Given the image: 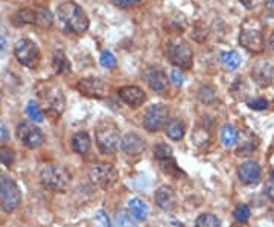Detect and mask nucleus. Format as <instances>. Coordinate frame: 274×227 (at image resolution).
Returning a JSON list of instances; mask_svg holds the SVG:
<instances>
[{
  "label": "nucleus",
  "mask_w": 274,
  "mask_h": 227,
  "mask_svg": "<svg viewBox=\"0 0 274 227\" xmlns=\"http://www.w3.org/2000/svg\"><path fill=\"white\" fill-rule=\"evenodd\" d=\"M58 23L62 31L72 34H84L89 29V17L75 2H66L58 6Z\"/></svg>",
  "instance_id": "f257e3e1"
},
{
  "label": "nucleus",
  "mask_w": 274,
  "mask_h": 227,
  "mask_svg": "<svg viewBox=\"0 0 274 227\" xmlns=\"http://www.w3.org/2000/svg\"><path fill=\"white\" fill-rule=\"evenodd\" d=\"M166 58L183 70H189L194 64V52L186 40L177 37L166 43Z\"/></svg>",
  "instance_id": "f03ea898"
},
{
  "label": "nucleus",
  "mask_w": 274,
  "mask_h": 227,
  "mask_svg": "<svg viewBox=\"0 0 274 227\" xmlns=\"http://www.w3.org/2000/svg\"><path fill=\"white\" fill-rule=\"evenodd\" d=\"M264 28L255 18H250L242 25L239 32V43L248 52L261 54L265 49V40H264Z\"/></svg>",
  "instance_id": "7ed1b4c3"
},
{
  "label": "nucleus",
  "mask_w": 274,
  "mask_h": 227,
  "mask_svg": "<svg viewBox=\"0 0 274 227\" xmlns=\"http://www.w3.org/2000/svg\"><path fill=\"white\" fill-rule=\"evenodd\" d=\"M95 139L99 151L105 156L113 154L117 147H119V128L114 122L111 120H102L98 123L96 131H95Z\"/></svg>",
  "instance_id": "20e7f679"
},
{
  "label": "nucleus",
  "mask_w": 274,
  "mask_h": 227,
  "mask_svg": "<svg viewBox=\"0 0 274 227\" xmlns=\"http://www.w3.org/2000/svg\"><path fill=\"white\" fill-rule=\"evenodd\" d=\"M40 181L51 191L66 192L70 184V175L64 168L56 167V165H45L40 170Z\"/></svg>",
  "instance_id": "39448f33"
},
{
  "label": "nucleus",
  "mask_w": 274,
  "mask_h": 227,
  "mask_svg": "<svg viewBox=\"0 0 274 227\" xmlns=\"http://www.w3.org/2000/svg\"><path fill=\"white\" fill-rule=\"evenodd\" d=\"M22 203V192L14 178L5 172H0V206L5 212H14Z\"/></svg>",
  "instance_id": "423d86ee"
},
{
  "label": "nucleus",
  "mask_w": 274,
  "mask_h": 227,
  "mask_svg": "<svg viewBox=\"0 0 274 227\" xmlns=\"http://www.w3.org/2000/svg\"><path fill=\"white\" fill-rule=\"evenodd\" d=\"M89 178L93 184H96L98 188L102 189H109L113 184L117 181L119 174L117 170L110 163H98L93 165L90 172H89Z\"/></svg>",
  "instance_id": "0eeeda50"
},
{
  "label": "nucleus",
  "mask_w": 274,
  "mask_h": 227,
  "mask_svg": "<svg viewBox=\"0 0 274 227\" xmlns=\"http://www.w3.org/2000/svg\"><path fill=\"white\" fill-rule=\"evenodd\" d=\"M14 55L17 57L18 63L26 67H35L40 61V49L29 38L18 40L14 46Z\"/></svg>",
  "instance_id": "6e6552de"
},
{
  "label": "nucleus",
  "mask_w": 274,
  "mask_h": 227,
  "mask_svg": "<svg viewBox=\"0 0 274 227\" xmlns=\"http://www.w3.org/2000/svg\"><path fill=\"white\" fill-rule=\"evenodd\" d=\"M167 117H169V110H167V107L164 104H154L148 107V110L145 112L143 127L150 133H157L159 130L166 127Z\"/></svg>",
  "instance_id": "1a4fd4ad"
},
{
  "label": "nucleus",
  "mask_w": 274,
  "mask_h": 227,
  "mask_svg": "<svg viewBox=\"0 0 274 227\" xmlns=\"http://www.w3.org/2000/svg\"><path fill=\"white\" fill-rule=\"evenodd\" d=\"M17 137L22 140V143L29 148L35 150L43 145L45 142V134L38 127H34L29 122H20L17 125Z\"/></svg>",
  "instance_id": "9d476101"
},
{
  "label": "nucleus",
  "mask_w": 274,
  "mask_h": 227,
  "mask_svg": "<svg viewBox=\"0 0 274 227\" xmlns=\"http://www.w3.org/2000/svg\"><path fill=\"white\" fill-rule=\"evenodd\" d=\"M76 89L81 95L87 98L102 99L107 96V84L99 78H82L78 81Z\"/></svg>",
  "instance_id": "9b49d317"
},
{
  "label": "nucleus",
  "mask_w": 274,
  "mask_h": 227,
  "mask_svg": "<svg viewBox=\"0 0 274 227\" xmlns=\"http://www.w3.org/2000/svg\"><path fill=\"white\" fill-rule=\"evenodd\" d=\"M251 78L259 87H268L274 79V66L268 59H261L251 67Z\"/></svg>",
  "instance_id": "f8f14e48"
},
{
  "label": "nucleus",
  "mask_w": 274,
  "mask_h": 227,
  "mask_svg": "<svg viewBox=\"0 0 274 227\" xmlns=\"http://www.w3.org/2000/svg\"><path fill=\"white\" fill-rule=\"evenodd\" d=\"M154 201L156 204L159 206V208L162 211H166V212H169L172 209L177 208V203H178V198H177V194L175 191L171 188V186H160L156 194H154Z\"/></svg>",
  "instance_id": "ddd939ff"
},
{
  "label": "nucleus",
  "mask_w": 274,
  "mask_h": 227,
  "mask_svg": "<svg viewBox=\"0 0 274 227\" xmlns=\"http://www.w3.org/2000/svg\"><path fill=\"white\" fill-rule=\"evenodd\" d=\"M261 167L253 160H247L238 167V177L244 184H258L261 181Z\"/></svg>",
  "instance_id": "4468645a"
},
{
  "label": "nucleus",
  "mask_w": 274,
  "mask_h": 227,
  "mask_svg": "<svg viewBox=\"0 0 274 227\" xmlns=\"http://www.w3.org/2000/svg\"><path fill=\"white\" fill-rule=\"evenodd\" d=\"M119 98L125 102L126 106H130L133 109H137L145 102L146 95L137 86H123V87L119 89Z\"/></svg>",
  "instance_id": "2eb2a0df"
},
{
  "label": "nucleus",
  "mask_w": 274,
  "mask_h": 227,
  "mask_svg": "<svg viewBox=\"0 0 274 227\" xmlns=\"http://www.w3.org/2000/svg\"><path fill=\"white\" fill-rule=\"evenodd\" d=\"M120 148L126 156H139L145 151V140L136 133H126L120 139Z\"/></svg>",
  "instance_id": "dca6fc26"
},
{
  "label": "nucleus",
  "mask_w": 274,
  "mask_h": 227,
  "mask_svg": "<svg viewBox=\"0 0 274 227\" xmlns=\"http://www.w3.org/2000/svg\"><path fill=\"white\" fill-rule=\"evenodd\" d=\"M146 81H148V86L156 93H164L167 90V87H169L167 76L160 69H150L148 72H146Z\"/></svg>",
  "instance_id": "f3484780"
},
{
  "label": "nucleus",
  "mask_w": 274,
  "mask_h": 227,
  "mask_svg": "<svg viewBox=\"0 0 274 227\" xmlns=\"http://www.w3.org/2000/svg\"><path fill=\"white\" fill-rule=\"evenodd\" d=\"M46 109L49 113H54L56 116L62 113V110H64V96L59 90H52V95H48Z\"/></svg>",
  "instance_id": "a211bd4d"
},
{
  "label": "nucleus",
  "mask_w": 274,
  "mask_h": 227,
  "mask_svg": "<svg viewBox=\"0 0 274 227\" xmlns=\"http://www.w3.org/2000/svg\"><path fill=\"white\" fill-rule=\"evenodd\" d=\"M92 147V139L86 131H79L72 137V150L78 154H86Z\"/></svg>",
  "instance_id": "6ab92c4d"
},
{
  "label": "nucleus",
  "mask_w": 274,
  "mask_h": 227,
  "mask_svg": "<svg viewBox=\"0 0 274 227\" xmlns=\"http://www.w3.org/2000/svg\"><path fill=\"white\" fill-rule=\"evenodd\" d=\"M52 23H54V15L48 8L45 6L34 8V25L48 29L52 26Z\"/></svg>",
  "instance_id": "aec40b11"
},
{
  "label": "nucleus",
  "mask_w": 274,
  "mask_h": 227,
  "mask_svg": "<svg viewBox=\"0 0 274 227\" xmlns=\"http://www.w3.org/2000/svg\"><path fill=\"white\" fill-rule=\"evenodd\" d=\"M128 209H130V214L139 221H145L150 214L148 206H146V203L140 198H131L128 201Z\"/></svg>",
  "instance_id": "412c9836"
},
{
  "label": "nucleus",
  "mask_w": 274,
  "mask_h": 227,
  "mask_svg": "<svg viewBox=\"0 0 274 227\" xmlns=\"http://www.w3.org/2000/svg\"><path fill=\"white\" fill-rule=\"evenodd\" d=\"M52 64H54V69L56 73H61V75H66V73H70L72 72V64H70V61L69 58L66 57V54L62 52V51H56L54 54V61H52Z\"/></svg>",
  "instance_id": "4be33fe9"
},
{
  "label": "nucleus",
  "mask_w": 274,
  "mask_h": 227,
  "mask_svg": "<svg viewBox=\"0 0 274 227\" xmlns=\"http://www.w3.org/2000/svg\"><path fill=\"white\" fill-rule=\"evenodd\" d=\"M221 63L227 70L231 72V70H236L241 66L242 58L236 51H225L221 54Z\"/></svg>",
  "instance_id": "5701e85b"
},
{
  "label": "nucleus",
  "mask_w": 274,
  "mask_h": 227,
  "mask_svg": "<svg viewBox=\"0 0 274 227\" xmlns=\"http://www.w3.org/2000/svg\"><path fill=\"white\" fill-rule=\"evenodd\" d=\"M184 123L181 122V120H178V119H172V120H169L166 123V127H164V133H166V136L169 137V139H172V140H180V139H183V136H184Z\"/></svg>",
  "instance_id": "b1692460"
},
{
  "label": "nucleus",
  "mask_w": 274,
  "mask_h": 227,
  "mask_svg": "<svg viewBox=\"0 0 274 227\" xmlns=\"http://www.w3.org/2000/svg\"><path fill=\"white\" fill-rule=\"evenodd\" d=\"M238 136H239L238 130L233 125H230V123H225V125L222 127V130H221V142H222V145L227 147V148L236 145Z\"/></svg>",
  "instance_id": "393cba45"
},
{
  "label": "nucleus",
  "mask_w": 274,
  "mask_h": 227,
  "mask_svg": "<svg viewBox=\"0 0 274 227\" xmlns=\"http://www.w3.org/2000/svg\"><path fill=\"white\" fill-rule=\"evenodd\" d=\"M113 227H136L133 215H130L125 209H119L114 215Z\"/></svg>",
  "instance_id": "a878e982"
},
{
  "label": "nucleus",
  "mask_w": 274,
  "mask_h": 227,
  "mask_svg": "<svg viewBox=\"0 0 274 227\" xmlns=\"http://www.w3.org/2000/svg\"><path fill=\"white\" fill-rule=\"evenodd\" d=\"M195 227H221V223L214 214H201L195 221Z\"/></svg>",
  "instance_id": "bb28decb"
},
{
  "label": "nucleus",
  "mask_w": 274,
  "mask_h": 227,
  "mask_svg": "<svg viewBox=\"0 0 274 227\" xmlns=\"http://www.w3.org/2000/svg\"><path fill=\"white\" fill-rule=\"evenodd\" d=\"M14 20L18 25H25V23H32L34 25V9L32 8H23L17 11L14 15Z\"/></svg>",
  "instance_id": "cd10ccee"
},
{
  "label": "nucleus",
  "mask_w": 274,
  "mask_h": 227,
  "mask_svg": "<svg viewBox=\"0 0 274 227\" xmlns=\"http://www.w3.org/2000/svg\"><path fill=\"white\" fill-rule=\"evenodd\" d=\"M217 95H215V89L210 86H204L198 90V99L203 102V104H212L215 101Z\"/></svg>",
  "instance_id": "c85d7f7f"
},
{
  "label": "nucleus",
  "mask_w": 274,
  "mask_h": 227,
  "mask_svg": "<svg viewBox=\"0 0 274 227\" xmlns=\"http://www.w3.org/2000/svg\"><path fill=\"white\" fill-rule=\"evenodd\" d=\"M153 153H154V157L159 160H167L172 157V148L169 145H166V143H159V145H156Z\"/></svg>",
  "instance_id": "c756f323"
},
{
  "label": "nucleus",
  "mask_w": 274,
  "mask_h": 227,
  "mask_svg": "<svg viewBox=\"0 0 274 227\" xmlns=\"http://www.w3.org/2000/svg\"><path fill=\"white\" fill-rule=\"evenodd\" d=\"M26 114L34 120V122H41L43 120V112H41L40 106L34 101H29L26 106Z\"/></svg>",
  "instance_id": "7c9ffc66"
},
{
  "label": "nucleus",
  "mask_w": 274,
  "mask_h": 227,
  "mask_svg": "<svg viewBox=\"0 0 274 227\" xmlns=\"http://www.w3.org/2000/svg\"><path fill=\"white\" fill-rule=\"evenodd\" d=\"M250 215H251V212H250V208H248L247 204H239V206H236V209H235V212H233V217H235V220H236L238 223H247L248 218H250Z\"/></svg>",
  "instance_id": "2f4dec72"
},
{
  "label": "nucleus",
  "mask_w": 274,
  "mask_h": 227,
  "mask_svg": "<svg viewBox=\"0 0 274 227\" xmlns=\"http://www.w3.org/2000/svg\"><path fill=\"white\" fill-rule=\"evenodd\" d=\"M192 140L197 147H203L209 142V131L206 128H195L194 134H192Z\"/></svg>",
  "instance_id": "473e14b6"
},
{
  "label": "nucleus",
  "mask_w": 274,
  "mask_h": 227,
  "mask_svg": "<svg viewBox=\"0 0 274 227\" xmlns=\"http://www.w3.org/2000/svg\"><path fill=\"white\" fill-rule=\"evenodd\" d=\"M99 63L105 69H111L116 66V57L110 51H104L99 57Z\"/></svg>",
  "instance_id": "72a5a7b5"
},
{
  "label": "nucleus",
  "mask_w": 274,
  "mask_h": 227,
  "mask_svg": "<svg viewBox=\"0 0 274 227\" xmlns=\"http://www.w3.org/2000/svg\"><path fill=\"white\" fill-rule=\"evenodd\" d=\"M14 151L8 147H0V163H3V165H9L14 162Z\"/></svg>",
  "instance_id": "f704fd0d"
},
{
  "label": "nucleus",
  "mask_w": 274,
  "mask_h": 227,
  "mask_svg": "<svg viewBox=\"0 0 274 227\" xmlns=\"http://www.w3.org/2000/svg\"><path fill=\"white\" fill-rule=\"evenodd\" d=\"M248 107L251 110H265L268 107V101L264 99V98H256L248 102Z\"/></svg>",
  "instance_id": "c9c22d12"
},
{
  "label": "nucleus",
  "mask_w": 274,
  "mask_h": 227,
  "mask_svg": "<svg viewBox=\"0 0 274 227\" xmlns=\"http://www.w3.org/2000/svg\"><path fill=\"white\" fill-rule=\"evenodd\" d=\"M96 221L102 226V227H111V221L109 218V215L104 211H98L96 212Z\"/></svg>",
  "instance_id": "e433bc0d"
},
{
  "label": "nucleus",
  "mask_w": 274,
  "mask_h": 227,
  "mask_svg": "<svg viewBox=\"0 0 274 227\" xmlns=\"http://www.w3.org/2000/svg\"><path fill=\"white\" fill-rule=\"evenodd\" d=\"M140 2L142 0H113V3L117 5L119 8H130V6H134Z\"/></svg>",
  "instance_id": "4c0bfd02"
},
{
  "label": "nucleus",
  "mask_w": 274,
  "mask_h": 227,
  "mask_svg": "<svg viewBox=\"0 0 274 227\" xmlns=\"http://www.w3.org/2000/svg\"><path fill=\"white\" fill-rule=\"evenodd\" d=\"M171 79L174 81V84L177 86V87H180L181 84H183V73L180 72V69H172V72H171Z\"/></svg>",
  "instance_id": "58836bf2"
},
{
  "label": "nucleus",
  "mask_w": 274,
  "mask_h": 227,
  "mask_svg": "<svg viewBox=\"0 0 274 227\" xmlns=\"http://www.w3.org/2000/svg\"><path fill=\"white\" fill-rule=\"evenodd\" d=\"M265 195L274 201V180H270L267 184H265Z\"/></svg>",
  "instance_id": "ea45409f"
},
{
  "label": "nucleus",
  "mask_w": 274,
  "mask_h": 227,
  "mask_svg": "<svg viewBox=\"0 0 274 227\" xmlns=\"http://www.w3.org/2000/svg\"><path fill=\"white\" fill-rule=\"evenodd\" d=\"M6 38L3 37V34L0 32V52H5L6 51Z\"/></svg>",
  "instance_id": "a19ab883"
},
{
  "label": "nucleus",
  "mask_w": 274,
  "mask_h": 227,
  "mask_svg": "<svg viewBox=\"0 0 274 227\" xmlns=\"http://www.w3.org/2000/svg\"><path fill=\"white\" fill-rule=\"evenodd\" d=\"M264 2H265L267 8H268L270 11H274V0H264Z\"/></svg>",
  "instance_id": "79ce46f5"
},
{
  "label": "nucleus",
  "mask_w": 274,
  "mask_h": 227,
  "mask_svg": "<svg viewBox=\"0 0 274 227\" xmlns=\"http://www.w3.org/2000/svg\"><path fill=\"white\" fill-rule=\"evenodd\" d=\"M270 46H271V49H273V52H274V34L270 37Z\"/></svg>",
  "instance_id": "37998d69"
},
{
  "label": "nucleus",
  "mask_w": 274,
  "mask_h": 227,
  "mask_svg": "<svg viewBox=\"0 0 274 227\" xmlns=\"http://www.w3.org/2000/svg\"><path fill=\"white\" fill-rule=\"evenodd\" d=\"M271 180H274V170L271 171Z\"/></svg>",
  "instance_id": "c03bdc74"
}]
</instances>
